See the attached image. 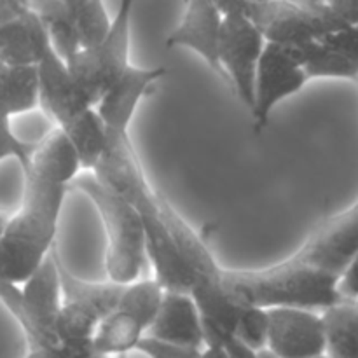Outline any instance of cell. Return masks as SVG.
Segmentation results:
<instances>
[{"mask_svg":"<svg viewBox=\"0 0 358 358\" xmlns=\"http://www.w3.org/2000/svg\"><path fill=\"white\" fill-rule=\"evenodd\" d=\"M325 329V355L329 358H358V306L341 301L322 311Z\"/></svg>","mask_w":358,"mask_h":358,"instance_id":"24","label":"cell"},{"mask_svg":"<svg viewBox=\"0 0 358 358\" xmlns=\"http://www.w3.org/2000/svg\"><path fill=\"white\" fill-rule=\"evenodd\" d=\"M135 3L136 0H121L107 37L94 48L76 52L65 62L72 79L94 107L131 66L129 31Z\"/></svg>","mask_w":358,"mask_h":358,"instance_id":"5","label":"cell"},{"mask_svg":"<svg viewBox=\"0 0 358 358\" xmlns=\"http://www.w3.org/2000/svg\"><path fill=\"white\" fill-rule=\"evenodd\" d=\"M222 289L241 306L325 311L341 303L339 278L290 259L266 269H222Z\"/></svg>","mask_w":358,"mask_h":358,"instance_id":"2","label":"cell"},{"mask_svg":"<svg viewBox=\"0 0 358 358\" xmlns=\"http://www.w3.org/2000/svg\"><path fill=\"white\" fill-rule=\"evenodd\" d=\"M355 304H357V306H358V301H357V303H355Z\"/></svg>","mask_w":358,"mask_h":358,"instance_id":"44","label":"cell"},{"mask_svg":"<svg viewBox=\"0 0 358 358\" xmlns=\"http://www.w3.org/2000/svg\"><path fill=\"white\" fill-rule=\"evenodd\" d=\"M0 303H2L3 306H6V310L13 315L14 320L20 324L21 331H23L24 324H27V318H24V308H23V301H21V290H20V287L6 282L2 276H0Z\"/></svg>","mask_w":358,"mask_h":358,"instance_id":"30","label":"cell"},{"mask_svg":"<svg viewBox=\"0 0 358 358\" xmlns=\"http://www.w3.org/2000/svg\"><path fill=\"white\" fill-rule=\"evenodd\" d=\"M222 346L229 358H261V352H254V350L248 348L247 345L238 341L234 336L227 338L226 341L222 343Z\"/></svg>","mask_w":358,"mask_h":358,"instance_id":"34","label":"cell"},{"mask_svg":"<svg viewBox=\"0 0 358 358\" xmlns=\"http://www.w3.org/2000/svg\"><path fill=\"white\" fill-rule=\"evenodd\" d=\"M24 358H59L58 348L56 350H28Z\"/></svg>","mask_w":358,"mask_h":358,"instance_id":"36","label":"cell"},{"mask_svg":"<svg viewBox=\"0 0 358 358\" xmlns=\"http://www.w3.org/2000/svg\"><path fill=\"white\" fill-rule=\"evenodd\" d=\"M80 168L76 149L59 129L38 142L30 168L23 173L20 210L0 236V276L6 282L23 285L52 250L70 182Z\"/></svg>","mask_w":358,"mask_h":358,"instance_id":"1","label":"cell"},{"mask_svg":"<svg viewBox=\"0 0 358 358\" xmlns=\"http://www.w3.org/2000/svg\"><path fill=\"white\" fill-rule=\"evenodd\" d=\"M358 255V203L315 229L306 243L290 257L296 264L341 278L350 262Z\"/></svg>","mask_w":358,"mask_h":358,"instance_id":"12","label":"cell"},{"mask_svg":"<svg viewBox=\"0 0 358 358\" xmlns=\"http://www.w3.org/2000/svg\"><path fill=\"white\" fill-rule=\"evenodd\" d=\"M56 259L58 250L55 245L45 261L20 289L27 318L23 334L28 350H56L59 346L55 327L63 304V290Z\"/></svg>","mask_w":358,"mask_h":358,"instance_id":"10","label":"cell"},{"mask_svg":"<svg viewBox=\"0 0 358 358\" xmlns=\"http://www.w3.org/2000/svg\"><path fill=\"white\" fill-rule=\"evenodd\" d=\"M224 14L212 0H185L184 16L166 38V48H184L201 56L224 79L219 63V38Z\"/></svg>","mask_w":358,"mask_h":358,"instance_id":"14","label":"cell"},{"mask_svg":"<svg viewBox=\"0 0 358 358\" xmlns=\"http://www.w3.org/2000/svg\"><path fill=\"white\" fill-rule=\"evenodd\" d=\"M37 147L38 142H27V140L17 138L10 128V119L0 117V163L13 157L20 163L21 171L24 173L30 168Z\"/></svg>","mask_w":358,"mask_h":358,"instance_id":"27","label":"cell"},{"mask_svg":"<svg viewBox=\"0 0 358 358\" xmlns=\"http://www.w3.org/2000/svg\"><path fill=\"white\" fill-rule=\"evenodd\" d=\"M145 229V255L154 269V280L163 292L189 294L194 287L191 268L182 257L161 215L142 217Z\"/></svg>","mask_w":358,"mask_h":358,"instance_id":"16","label":"cell"},{"mask_svg":"<svg viewBox=\"0 0 358 358\" xmlns=\"http://www.w3.org/2000/svg\"><path fill=\"white\" fill-rule=\"evenodd\" d=\"M201 358H229L226 350L220 345H205L201 350Z\"/></svg>","mask_w":358,"mask_h":358,"instance_id":"35","label":"cell"},{"mask_svg":"<svg viewBox=\"0 0 358 358\" xmlns=\"http://www.w3.org/2000/svg\"><path fill=\"white\" fill-rule=\"evenodd\" d=\"M325 3L345 27L358 23V0H325Z\"/></svg>","mask_w":358,"mask_h":358,"instance_id":"32","label":"cell"},{"mask_svg":"<svg viewBox=\"0 0 358 358\" xmlns=\"http://www.w3.org/2000/svg\"><path fill=\"white\" fill-rule=\"evenodd\" d=\"M266 44L261 31L243 13L224 14L219 38L220 70L248 110L254 105L255 72Z\"/></svg>","mask_w":358,"mask_h":358,"instance_id":"9","label":"cell"},{"mask_svg":"<svg viewBox=\"0 0 358 358\" xmlns=\"http://www.w3.org/2000/svg\"><path fill=\"white\" fill-rule=\"evenodd\" d=\"M339 294L343 301H350V303L358 301V255L350 262L339 278Z\"/></svg>","mask_w":358,"mask_h":358,"instance_id":"31","label":"cell"},{"mask_svg":"<svg viewBox=\"0 0 358 358\" xmlns=\"http://www.w3.org/2000/svg\"><path fill=\"white\" fill-rule=\"evenodd\" d=\"M157 206H159V215L164 226L170 231L184 261L191 268L192 276H194V287L222 289L224 268L215 261L205 240L196 233L194 227L177 212V208L159 191H157Z\"/></svg>","mask_w":358,"mask_h":358,"instance_id":"15","label":"cell"},{"mask_svg":"<svg viewBox=\"0 0 358 358\" xmlns=\"http://www.w3.org/2000/svg\"><path fill=\"white\" fill-rule=\"evenodd\" d=\"M30 13V0H0V27Z\"/></svg>","mask_w":358,"mask_h":358,"instance_id":"33","label":"cell"},{"mask_svg":"<svg viewBox=\"0 0 358 358\" xmlns=\"http://www.w3.org/2000/svg\"><path fill=\"white\" fill-rule=\"evenodd\" d=\"M164 76L166 70L163 66H154V69L129 66L96 105L105 131H129V124L135 117L138 103L149 93L150 87Z\"/></svg>","mask_w":358,"mask_h":358,"instance_id":"17","label":"cell"},{"mask_svg":"<svg viewBox=\"0 0 358 358\" xmlns=\"http://www.w3.org/2000/svg\"><path fill=\"white\" fill-rule=\"evenodd\" d=\"M250 2H269V0H250Z\"/></svg>","mask_w":358,"mask_h":358,"instance_id":"40","label":"cell"},{"mask_svg":"<svg viewBox=\"0 0 358 358\" xmlns=\"http://www.w3.org/2000/svg\"><path fill=\"white\" fill-rule=\"evenodd\" d=\"M317 358H329L327 355H322V357H317Z\"/></svg>","mask_w":358,"mask_h":358,"instance_id":"42","label":"cell"},{"mask_svg":"<svg viewBox=\"0 0 358 358\" xmlns=\"http://www.w3.org/2000/svg\"><path fill=\"white\" fill-rule=\"evenodd\" d=\"M93 175L108 191L129 203L140 217L159 215L157 191L147 180L129 131H107V147Z\"/></svg>","mask_w":358,"mask_h":358,"instance_id":"8","label":"cell"},{"mask_svg":"<svg viewBox=\"0 0 358 358\" xmlns=\"http://www.w3.org/2000/svg\"><path fill=\"white\" fill-rule=\"evenodd\" d=\"M292 55L297 65L310 79H352L358 80V63L353 62L338 49L331 48L324 41L285 48Z\"/></svg>","mask_w":358,"mask_h":358,"instance_id":"22","label":"cell"},{"mask_svg":"<svg viewBox=\"0 0 358 358\" xmlns=\"http://www.w3.org/2000/svg\"><path fill=\"white\" fill-rule=\"evenodd\" d=\"M203 348H192V346H180L173 343H164L154 339L150 336L142 338L136 345L135 352L142 353L147 358H201Z\"/></svg>","mask_w":358,"mask_h":358,"instance_id":"28","label":"cell"},{"mask_svg":"<svg viewBox=\"0 0 358 358\" xmlns=\"http://www.w3.org/2000/svg\"><path fill=\"white\" fill-rule=\"evenodd\" d=\"M268 352L276 358H317L325 355L322 313L303 308H268Z\"/></svg>","mask_w":358,"mask_h":358,"instance_id":"13","label":"cell"},{"mask_svg":"<svg viewBox=\"0 0 358 358\" xmlns=\"http://www.w3.org/2000/svg\"><path fill=\"white\" fill-rule=\"evenodd\" d=\"M261 358H276V357L271 355V353H269L268 350H264V352H261Z\"/></svg>","mask_w":358,"mask_h":358,"instance_id":"38","label":"cell"},{"mask_svg":"<svg viewBox=\"0 0 358 358\" xmlns=\"http://www.w3.org/2000/svg\"><path fill=\"white\" fill-rule=\"evenodd\" d=\"M37 72L38 105L72 143L80 166L93 170L107 147V131L96 107L84 96L55 49L38 63Z\"/></svg>","mask_w":358,"mask_h":358,"instance_id":"3","label":"cell"},{"mask_svg":"<svg viewBox=\"0 0 358 358\" xmlns=\"http://www.w3.org/2000/svg\"><path fill=\"white\" fill-rule=\"evenodd\" d=\"M79 2H86V0H79Z\"/></svg>","mask_w":358,"mask_h":358,"instance_id":"43","label":"cell"},{"mask_svg":"<svg viewBox=\"0 0 358 358\" xmlns=\"http://www.w3.org/2000/svg\"><path fill=\"white\" fill-rule=\"evenodd\" d=\"M48 28L30 9L17 21L0 27V59L13 66H37L52 51Z\"/></svg>","mask_w":358,"mask_h":358,"instance_id":"19","label":"cell"},{"mask_svg":"<svg viewBox=\"0 0 358 358\" xmlns=\"http://www.w3.org/2000/svg\"><path fill=\"white\" fill-rule=\"evenodd\" d=\"M115 358H129V355H121V357H115Z\"/></svg>","mask_w":358,"mask_h":358,"instance_id":"41","label":"cell"},{"mask_svg":"<svg viewBox=\"0 0 358 358\" xmlns=\"http://www.w3.org/2000/svg\"><path fill=\"white\" fill-rule=\"evenodd\" d=\"M147 336L173 345L203 348V322L192 297L189 294L164 292Z\"/></svg>","mask_w":358,"mask_h":358,"instance_id":"18","label":"cell"},{"mask_svg":"<svg viewBox=\"0 0 358 358\" xmlns=\"http://www.w3.org/2000/svg\"><path fill=\"white\" fill-rule=\"evenodd\" d=\"M37 107V66H13L0 59V117L10 119Z\"/></svg>","mask_w":358,"mask_h":358,"instance_id":"23","label":"cell"},{"mask_svg":"<svg viewBox=\"0 0 358 358\" xmlns=\"http://www.w3.org/2000/svg\"><path fill=\"white\" fill-rule=\"evenodd\" d=\"M322 41H324L325 44L331 45V48L341 51L343 55L352 58L355 63H358V23L352 24V27L343 28V30L339 31H334V34L322 38Z\"/></svg>","mask_w":358,"mask_h":358,"instance_id":"29","label":"cell"},{"mask_svg":"<svg viewBox=\"0 0 358 358\" xmlns=\"http://www.w3.org/2000/svg\"><path fill=\"white\" fill-rule=\"evenodd\" d=\"M80 3L79 0H30V9L48 28L52 48L63 62H69L79 51L76 21Z\"/></svg>","mask_w":358,"mask_h":358,"instance_id":"21","label":"cell"},{"mask_svg":"<svg viewBox=\"0 0 358 358\" xmlns=\"http://www.w3.org/2000/svg\"><path fill=\"white\" fill-rule=\"evenodd\" d=\"M269 315L266 308L243 306L238 318L234 338L252 348L254 352H264L268 348Z\"/></svg>","mask_w":358,"mask_h":358,"instance_id":"26","label":"cell"},{"mask_svg":"<svg viewBox=\"0 0 358 358\" xmlns=\"http://www.w3.org/2000/svg\"><path fill=\"white\" fill-rule=\"evenodd\" d=\"M69 191L83 192L93 201L107 234L105 269L108 280L119 285L142 280L147 266L145 229L140 213L96 180L93 173L77 175Z\"/></svg>","mask_w":358,"mask_h":358,"instance_id":"4","label":"cell"},{"mask_svg":"<svg viewBox=\"0 0 358 358\" xmlns=\"http://www.w3.org/2000/svg\"><path fill=\"white\" fill-rule=\"evenodd\" d=\"M56 262H58L59 280H62L63 301L90 311L101 324L114 311V308L117 306L119 299L122 296V290H124V285H119V283L110 282V280L101 283L84 282V280L77 278V276H73L69 271V268L62 261L59 254Z\"/></svg>","mask_w":358,"mask_h":358,"instance_id":"20","label":"cell"},{"mask_svg":"<svg viewBox=\"0 0 358 358\" xmlns=\"http://www.w3.org/2000/svg\"><path fill=\"white\" fill-rule=\"evenodd\" d=\"M163 294L154 278L124 285L117 306L98 325L93 339L94 353L115 358L135 352L156 318Z\"/></svg>","mask_w":358,"mask_h":358,"instance_id":"6","label":"cell"},{"mask_svg":"<svg viewBox=\"0 0 358 358\" xmlns=\"http://www.w3.org/2000/svg\"><path fill=\"white\" fill-rule=\"evenodd\" d=\"M10 217H13V213H9L7 210L0 208V236H2L3 231H6V227H7V224H9Z\"/></svg>","mask_w":358,"mask_h":358,"instance_id":"37","label":"cell"},{"mask_svg":"<svg viewBox=\"0 0 358 358\" xmlns=\"http://www.w3.org/2000/svg\"><path fill=\"white\" fill-rule=\"evenodd\" d=\"M87 358H112V357H105V355H96V353H94V355L87 357Z\"/></svg>","mask_w":358,"mask_h":358,"instance_id":"39","label":"cell"},{"mask_svg":"<svg viewBox=\"0 0 358 358\" xmlns=\"http://www.w3.org/2000/svg\"><path fill=\"white\" fill-rule=\"evenodd\" d=\"M110 27L112 17L108 16L103 0H86L80 3L76 21V37L79 51L100 44L108 35Z\"/></svg>","mask_w":358,"mask_h":358,"instance_id":"25","label":"cell"},{"mask_svg":"<svg viewBox=\"0 0 358 358\" xmlns=\"http://www.w3.org/2000/svg\"><path fill=\"white\" fill-rule=\"evenodd\" d=\"M306 83V73L285 48L266 44L255 72L254 105L250 108L255 133L264 131L276 105L299 93Z\"/></svg>","mask_w":358,"mask_h":358,"instance_id":"11","label":"cell"},{"mask_svg":"<svg viewBox=\"0 0 358 358\" xmlns=\"http://www.w3.org/2000/svg\"><path fill=\"white\" fill-rule=\"evenodd\" d=\"M245 16L257 27L268 44L294 48L322 41L346 28L329 9L311 10L292 0L245 2Z\"/></svg>","mask_w":358,"mask_h":358,"instance_id":"7","label":"cell"}]
</instances>
